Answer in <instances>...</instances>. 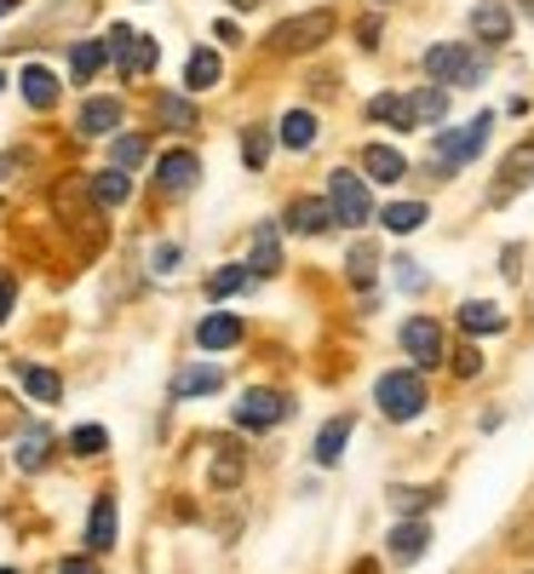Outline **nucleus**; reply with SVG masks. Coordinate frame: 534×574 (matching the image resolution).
<instances>
[{"label":"nucleus","instance_id":"16","mask_svg":"<svg viewBox=\"0 0 534 574\" xmlns=\"http://www.w3.org/2000/svg\"><path fill=\"white\" fill-rule=\"evenodd\" d=\"M18 87H23V98H29V110H52V104H58V75L47 70V63H23Z\"/></svg>","mask_w":534,"mask_h":574},{"label":"nucleus","instance_id":"38","mask_svg":"<svg viewBox=\"0 0 534 574\" xmlns=\"http://www.w3.org/2000/svg\"><path fill=\"white\" fill-rule=\"evenodd\" d=\"M242 161L253 167V173L271 161V132H264V127H248V132H242Z\"/></svg>","mask_w":534,"mask_h":574},{"label":"nucleus","instance_id":"43","mask_svg":"<svg viewBox=\"0 0 534 574\" xmlns=\"http://www.w3.org/2000/svg\"><path fill=\"white\" fill-rule=\"evenodd\" d=\"M396 276H403V288H425V276L414 270V259H396Z\"/></svg>","mask_w":534,"mask_h":574},{"label":"nucleus","instance_id":"25","mask_svg":"<svg viewBox=\"0 0 534 574\" xmlns=\"http://www.w3.org/2000/svg\"><path fill=\"white\" fill-rule=\"evenodd\" d=\"M12 460H18L23 471H41V465L52 460V436H47L41 425H29V431L18 436V449H12Z\"/></svg>","mask_w":534,"mask_h":574},{"label":"nucleus","instance_id":"49","mask_svg":"<svg viewBox=\"0 0 534 574\" xmlns=\"http://www.w3.org/2000/svg\"><path fill=\"white\" fill-rule=\"evenodd\" d=\"M12 7H18V0H0V18H7V12H12Z\"/></svg>","mask_w":534,"mask_h":574},{"label":"nucleus","instance_id":"8","mask_svg":"<svg viewBox=\"0 0 534 574\" xmlns=\"http://www.w3.org/2000/svg\"><path fill=\"white\" fill-rule=\"evenodd\" d=\"M425 70L437 81H460V87H477L483 81V58L472 47H431L425 52Z\"/></svg>","mask_w":534,"mask_h":574},{"label":"nucleus","instance_id":"4","mask_svg":"<svg viewBox=\"0 0 534 574\" xmlns=\"http://www.w3.org/2000/svg\"><path fill=\"white\" fill-rule=\"evenodd\" d=\"M104 47H110V58H115V70H121V75H150V70H155V58H161L155 36H139L132 23H115Z\"/></svg>","mask_w":534,"mask_h":574},{"label":"nucleus","instance_id":"15","mask_svg":"<svg viewBox=\"0 0 534 574\" xmlns=\"http://www.w3.org/2000/svg\"><path fill=\"white\" fill-rule=\"evenodd\" d=\"M425 546H431V523H425V517H403V523L391 528V557H396V563L425 557Z\"/></svg>","mask_w":534,"mask_h":574},{"label":"nucleus","instance_id":"33","mask_svg":"<svg viewBox=\"0 0 534 574\" xmlns=\"http://www.w3.org/2000/svg\"><path fill=\"white\" fill-rule=\"evenodd\" d=\"M248 276H253L248 264H224V270H213V276H208V299H230V293H242V288H248Z\"/></svg>","mask_w":534,"mask_h":574},{"label":"nucleus","instance_id":"50","mask_svg":"<svg viewBox=\"0 0 534 574\" xmlns=\"http://www.w3.org/2000/svg\"><path fill=\"white\" fill-rule=\"evenodd\" d=\"M0 574H18V568H0Z\"/></svg>","mask_w":534,"mask_h":574},{"label":"nucleus","instance_id":"21","mask_svg":"<svg viewBox=\"0 0 534 574\" xmlns=\"http://www.w3.org/2000/svg\"><path fill=\"white\" fill-rule=\"evenodd\" d=\"M121 127V98H87L81 104V132L87 139H104V132Z\"/></svg>","mask_w":534,"mask_h":574},{"label":"nucleus","instance_id":"6","mask_svg":"<svg viewBox=\"0 0 534 574\" xmlns=\"http://www.w3.org/2000/svg\"><path fill=\"white\" fill-rule=\"evenodd\" d=\"M488 127H494V115H477V121H465L460 132H449V139L437 144V179H449L454 167H465V161L488 144Z\"/></svg>","mask_w":534,"mask_h":574},{"label":"nucleus","instance_id":"1","mask_svg":"<svg viewBox=\"0 0 534 574\" xmlns=\"http://www.w3.org/2000/svg\"><path fill=\"white\" fill-rule=\"evenodd\" d=\"M333 29H340V18H333L328 7H316V12H299V18H282L276 29H271V52L276 58H299V52H316Z\"/></svg>","mask_w":534,"mask_h":574},{"label":"nucleus","instance_id":"3","mask_svg":"<svg viewBox=\"0 0 534 574\" xmlns=\"http://www.w3.org/2000/svg\"><path fill=\"white\" fill-rule=\"evenodd\" d=\"M328 208H333V224H369L374 219V201H369V179H356L351 167L328 179Z\"/></svg>","mask_w":534,"mask_h":574},{"label":"nucleus","instance_id":"2","mask_svg":"<svg viewBox=\"0 0 534 574\" xmlns=\"http://www.w3.org/2000/svg\"><path fill=\"white\" fill-rule=\"evenodd\" d=\"M374 402H380L385 420H414L425 409V380L414 374V367H396V374H385L374 385Z\"/></svg>","mask_w":534,"mask_h":574},{"label":"nucleus","instance_id":"23","mask_svg":"<svg viewBox=\"0 0 534 574\" xmlns=\"http://www.w3.org/2000/svg\"><path fill=\"white\" fill-rule=\"evenodd\" d=\"M345 443H351V414H333V420L316 431V465H340Z\"/></svg>","mask_w":534,"mask_h":574},{"label":"nucleus","instance_id":"30","mask_svg":"<svg viewBox=\"0 0 534 574\" xmlns=\"http://www.w3.org/2000/svg\"><path fill=\"white\" fill-rule=\"evenodd\" d=\"M104 58H110L104 41H81V47L70 52V75H75V81H92L98 70H104Z\"/></svg>","mask_w":534,"mask_h":574},{"label":"nucleus","instance_id":"20","mask_svg":"<svg viewBox=\"0 0 534 574\" xmlns=\"http://www.w3.org/2000/svg\"><path fill=\"white\" fill-rule=\"evenodd\" d=\"M248 270H253V276H276V270H282V230L276 224H259Z\"/></svg>","mask_w":534,"mask_h":574},{"label":"nucleus","instance_id":"9","mask_svg":"<svg viewBox=\"0 0 534 574\" xmlns=\"http://www.w3.org/2000/svg\"><path fill=\"white\" fill-rule=\"evenodd\" d=\"M288 420V396L282 391H248L242 402H236V425L242 431H271V425H282Z\"/></svg>","mask_w":534,"mask_h":574},{"label":"nucleus","instance_id":"35","mask_svg":"<svg viewBox=\"0 0 534 574\" xmlns=\"http://www.w3.org/2000/svg\"><path fill=\"white\" fill-rule=\"evenodd\" d=\"M345 264H351V282H356V288H369V282H374V270H380V248H374V242H356Z\"/></svg>","mask_w":534,"mask_h":574},{"label":"nucleus","instance_id":"31","mask_svg":"<svg viewBox=\"0 0 534 574\" xmlns=\"http://www.w3.org/2000/svg\"><path fill=\"white\" fill-rule=\"evenodd\" d=\"M437 500H443V489H391L396 517H420V512H431Z\"/></svg>","mask_w":534,"mask_h":574},{"label":"nucleus","instance_id":"14","mask_svg":"<svg viewBox=\"0 0 534 574\" xmlns=\"http://www.w3.org/2000/svg\"><path fill=\"white\" fill-rule=\"evenodd\" d=\"M472 29H477V41H483V47H506V41H512V12L500 7V0H477Z\"/></svg>","mask_w":534,"mask_h":574},{"label":"nucleus","instance_id":"47","mask_svg":"<svg viewBox=\"0 0 534 574\" xmlns=\"http://www.w3.org/2000/svg\"><path fill=\"white\" fill-rule=\"evenodd\" d=\"M12 167H18V155H0V179H7V173H12Z\"/></svg>","mask_w":534,"mask_h":574},{"label":"nucleus","instance_id":"34","mask_svg":"<svg viewBox=\"0 0 534 574\" xmlns=\"http://www.w3.org/2000/svg\"><path fill=\"white\" fill-rule=\"evenodd\" d=\"M104 449H110V431H104V425H75V431H70V454L98 460Z\"/></svg>","mask_w":534,"mask_h":574},{"label":"nucleus","instance_id":"45","mask_svg":"<svg viewBox=\"0 0 534 574\" xmlns=\"http://www.w3.org/2000/svg\"><path fill=\"white\" fill-rule=\"evenodd\" d=\"M58 574H98V563H87V557H63Z\"/></svg>","mask_w":534,"mask_h":574},{"label":"nucleus","instance_id":"44","mask_svg":"<svg viewBox=\"0 0 534 574\" xmlns=\"http://www.w3.org/2000/svg\"><path fill=\"white\" fill-rule=\"evenodd\" d=\"M150 259H155V270H161V276H167V270H173V264H179V248H173V242H167V248H155Z\"/></svg>","mask_w":534,"mask_h":574},{"label":"nucleus","instance_id":"19","mask_svg":"<svg viewBox=\"0 0 534 574\" xmlns=\"http://www.w3.org/2000/svg\"><path fill=\"white\" fill-rule=\"evenodd\" d=\"M87 546H92V552H110V546H115V494H98V500H92Z\"/></svg>","mask_w":534,"mask_h":574},{"label":"nucleus","instance_id":"28","mask_svg":"<svg viewBox=\"0 0 534 574\" xmlns=\"http://www.w3.org/2000/svg\"><path fill=\"white\" fill-rule=\"evenodd\" d=\"M431 213H425V201H391V208L380 213V224L391 230V235H409V230H420Z\"/></svg>","mask_w":534,"mask_h":574},{"label":"nucleus","instance_id":"39","mask_svg":"<svg viewBox=\"0 0 534 574\" xmlns=\"http://www.w3.org/2000/svg\"><path fill=\"white\" fill-rule=\"evenodd\" d=\"M477 367H483L477 345H460V351H454V374H460V380H477Z\"/></svg>","mask_w":534,"mask_h":574},{"label":"nucleus","instance_id":"40","mask_svg":"<svg viewBox=\"0 0 534 574\" xmlns=\"http://www.w3.org/2000/svg\"><path fill=\"white\" fill-rule=\"evenodd\" d=\"M512 552H523V557H534V517H523V523L512 528Z\"/></svg>","mask_w":534,"mask_h":574},{"label":"nucleus","instance_id":"24","mask_svg":"<svg viewBox=\"0 0 534 574\" xmlns=\"http://www.w3.org/2000/svg\"><path fill=\"white\" fill-rule=\"evenodd\" d=\"M219 385H224L219 367L213 362H195V367H184V374L173 380V396H213Z\"/></svg>","mask_w":534,"mask_h":574},{"label":"nucleus","instance_id":"26","mask_svg":"<svg viewBox=\"0 0 534 574\" xmlns=\"http://www.w3.org/2000/svg\"><path fill=\"white\" fill-rule=\"evenodd\" d=\"M18 380H23V391L36 396V402H58V396H63V380L52 374V367H36V362H18Z\"/></svg>","mask_w":534,"mask_h":574},{"label":"nucleus","instance_id":"18","mask_svg":"<svg viewBox=\"0 0 534 574\" xmlns=\"http://www.w3.org/2000/svg\"><path fill=\"white\" fill-rule=\"evenodd\" d=\"M219 81H224L219 52H213V47H195V52H190V63H184V87H190V92H213Z\"/></svg>","mask_w":534,"mask_h":574},{"label":"nucleus","instance_id":"22","mask_svg":"<svg viewBox=\"0 0 534 574\" xmlns=\"http://www.w3.org/2000/svg\"><path fill=\"white\" fill-rule=\"evenodd\" d=\"M328 224H333L328 201H311V195H305V201H293V208H288V230H293V235H322Z\"/></svg>","mask_w":534,"mask_h":574},{"label":"nucleus","instance_id":"5","mask_svg":"<svg viewBox=\"0 0 534 574\" xmlns=\"http://www.w3.org/2000/svg\"><path fill=\"white\" fill-rule=\"evenodd\" d=\"M528 184H534V139H523L506 161H500V179L488 190V208H506V201H517Z\"/></svg>","mask_w":534,"mask_h":574},{"label":"nucleus","instance_id":"36","mask_svg":"<svg viewBox=\"0 0 534 574\" xmlns=\"http://www.w3.org/2000/svg\"><path fill=\"white\" fill-rule=\"evenodd\" d=\"M150 155V144L139 139V132H127V139H115V150H110V167H121V173H132V167H139Z\"/></svg>","mask_w":534,"mask_h":574},{"label":"nucleus","instance_id":"17","mask_svg":"<svg viewBox=\"0 0 534 574\" xmlns=\"http://www.w3.org/2000/svg\"><path fill=\"white\" fill-rule=\"evenodd\" d=\"M195 340H202V351H230V345H242V322L230 311H213V316H202Z\"/></svg>","mask_w":534,"mask_h":574},{"label":"nucleus","instance_id":"11","mask_svg":"<svg viewBox=\"0 0 534 574\" xmlns=\"http://www.w3.org/2000/svg\"><path fill=\"white\" fill-rule=\"evenodd\" d=\"M213 489L219 494H230V489H242V477H248V449L236 443V436H213Z\"/></svg>","mask_w":534,"mask_h":574},{"label":"nucleus","instance_id":"37","mask_svg":"<svg viewBox=\"0 0 534 574\" xmlns=\"http://www.w3.org/2000/svg\"><path fill=\"white\" fill-rule=\"evenodd\" d=\"M155 110H161V121H167V127H195L190 98H179V92H161V98H155Z\"/></svg>","mask_w":534,"mask_h":574},{"label":"nucleus","instance_id":"27","mask_svg":"<svg viewBox=\"0 0 534 574\" xmlns=\"http://www.w3.org/2000/svg\"><path fill=\"white\" fill-rule=\"evenodd\" d=\"M127 195H132V179L121 173V167H104V173L92 179V201H98V208H121Z\"/></svg>","mask_w":534,"mask_h":574},{"label":"nucleus","instance_id":"12","mask_svg":"<svg viewBox=\"0 0 534 574\" xmlns=\"http://www.w3.org/2000/svg\"><path fill=\"white\" fill-rule=\"evenodd\" d=\"M195 173H202V161H195V150H167L155 161V190L161 195H184L195 184Z\"/></svg>","mask_w":534,"mask_h":574},{"label":"nucleus","instance_id":"29","mask_svg":"<svg viewBox=\"0 0 534 574\" xmlns=\"http://www.w3.org/2000/svg\"><path fill=\"white\" fill-rule=\"evenodd\" d=\"M282 144L288 150H311L316 144V115L311 110H288L282 115Z\"/></svg>","mask_w":534,"mask_h":574},{"label":"nucleus","instance_id":"41","mask_svg":"<svg viewBox=\"0 0 534 574\" xmlns=\"http://www.w3.org/2000/svg\"><path fill=\"white\" fill-rule=\"evenodd\" d=\"M12 305H18V288H12V276H7V270H0V322L12 316Z\"/></svg>","mask_w":534,"mask_h":574},{"label":"nucleus","instance_id":"13","mask_svg":"<svg viewBox=\"0 0 534 574\" xmlns=\"http://www.w3.org/2000/svg\"><path fill=\"white\" fill-rule=\"evenodd\" d=\"M362 179L403 184V179H409V155L396 150V144H369V150H362Z\"/></svg>","mask_w":534,"mask_h":574},{"label":"nucleus","instance_id":"42","mask_svg":"<svg viewBox=\"0 0 534 574\" xmlns=\"http://www.w3.org/2000/svg\"><path fill=\"white\" fill-rule=\"evenodd\" d=\"M391 110H396V92H380L374 104H369V115H374V121H391Z\"/></svg>","mask_w":534,"mask_h":574},{"label":"nucleus","instance_id":"46","mask_svg":"<svg viewBox=\"0 0 534 574\" xmlns=\"http://www.w3.org/2000/svg\"><path fill=\"white\" fill-rule=\"evenodd\" d=\"M351 574H380V563H374V557H362V563H356Z\"/></svg>","mask_w":534,"mask_h":574},{"label":"nucleus","instance_id":"7","mask_svg":"<svg viewBox=\"0 0 534 574\" xmlns=\"http://www.w3.org/2000/svg\"><path fill=\"white\" fill-rule=\"evenodd\" d=\"M443 115H449V92H443V87H420V92H409V98H396V110H391V121L403 127V132L437 127Z\"/></svg>","mask_w":534,"mask_h":574},{"label":"nucleus","instance_id":"10","mask_svg":"<svg viewBox=\"0 0 534 574\" xmlns=\"http://www.w3.org/2000/svg\"><path fill=\"white\" fill-rule=\"evenodd\" d=\"M403 351L414 356V367H443V356H449V345H443V328L431 322V316H414V322H403Z\"/></svg>","mask_w":534,"mask_h":574},{"label":"nucleus","instance_id":"48","mask_svg":"<svg viewBox=\"0 0 534 574\" xmlns=\"http://www.w3.org/2000/svg\"><path fill=\"white\" fill-rule=\"evenodd\" d=\"M230 7H236V12H248V7H259V0H230Z\"/></svg>","mask_w":534,"mask_h":574},{"label":"nucleus","instance_id":"32","mask_svg":"<svg viewBox=\"0 0 534 574\" xmlns=\"http://www.w3.org/2000/svg\"><path fill=\"white\" fill-rule=\"evenodd\" d=\"M460 328L465 333H500V328H506V316H500L494 305H483V299H472V305H460Z\"/></svg>","mask_w":534,"mask_h":574}]
</instances>
